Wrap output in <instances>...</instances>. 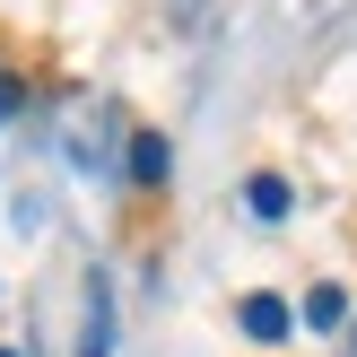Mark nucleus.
<instances>
[{
	"label": "nucleus",
	"instance_id": "obj_5",
	"mask_svg": "<svg viewBox=\"0 0 357 357\" xmlns=\"http://www.w3.org/2000/svg\"><path fill=\"white\" fill-rule=\"evenodd\" d=\"M79 357H105V314L87 323V340H79Z\"/></svg>",
	"mask_w": 357,
	"mask_h": 357
},
{
	"label": "nucleus",
	"instance_id": "obj_3",
	"mask_svg": "<svg viewBox=\"0 0 357 357\" xmlns=\"http://www.w3.org/2000/svg\"><path fill=\"white\" fill-rule=\"evenodd\" d=\"M244 209H253V218H288V183H279V174H253V183H244Z\"/></svg>",
	"mask_w": 357,
	"mask_h": 357
},
{
	"label": "nucleus",
	"instance_id": "obj_1",
	"mask_svg": "<svg viewBox=\"0 0 357 357\" xmlns=\"http://www.w3.org/2000/svg\"><path fill=\"white\" fill-rule=\"evenodd\" d=\"M236 323H244V340H261V349H271V340H288V305H279V296H244V305H236Z\"/></svg>",
	"mask_w": 357,
	"mask_h": 357
},
{
	"label": "nucleus",
	"instance_id": "obj_4",
	"mask_svg": "<svg viewBox=\"0 0 357 357\" xmlns=\"http://www.w3.org/2000/svg\"><path fill=\"white\" fill-rule=\"evenodd\" d=\"M340 314H349V296H340V288H314V296H305V323H314V331H331Z\"/></svg>",
	"mask_w": 357,
	"mask_h": 357
},
{
	"label": "nucleus",
	"instance_id": "obj_6",
	"mask_svg": "<svg viewBox=\"0 0 357 357\" xmlns=\"http://www.w3.org/2000/svg\"><path fill=\"white\" fill-rule=\"evenodd\" d=\"M17 114V79H0V122H9Z\"/></svg>",
	"mask_w": 357,
	"mask_h": 357
},
{
	"label": "nucleus",
	"instance_id": "obj_2",
	"mask_svg": "<svg viewBox=\"0 0 357 357\" xmlns=\"http://www.w3.org/2000/svg\"><path fill=\"white\" fill-rule=\"evenodd\" d=\"M166 166H174V157H166V139H157V131H139V139H131V183H139V192H157V183H166Z\"/></svg>",
	"mask_w": 357,
	"mask_h": 357
},
{
	"label": "nucleus",
	"instance_id": "obj_7",
	"mask_svg": "<svg viewBox=\"0 0 357 357\" xmlns=\"http://www.w3.org/2000/svg\"><path fill=\"white\" fill-rule=\"evenodd\" d=\"M0 357H9V349H0Z\"/></svg>",
	"mask_w": 357,
	"mask_h": 357
}]
</instances>
